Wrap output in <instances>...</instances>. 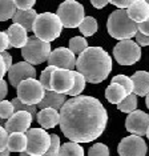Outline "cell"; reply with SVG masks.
<instances>
[{
	"instance_id": "cell-37",
	"label": "cell",
	"mask_w": 149,
	"mask_h": 156,
	"mask_svg": "<svg viewBox=\"0 0 149 156\" xmlns=\"http://www.w3.org/2000/svg\"><path fill=\"white\" fill-rule=\"evenodd\" d=\"M8 137L9 135L5 131V128L3 126H0V152H3L7 150V144H8Z\"/></svg>"
},
{
	"instance_id": "cell-35",
	"label": "cell",
	"mask_w": 149,
	"mask_h": 156,
	"mask_svg": "<svg viewBox=\"0 0 149 156\" xmlns=\"http://www.w3.org/2000/svg\"><path fill=\"white\" fill-rule=\"evenodd\" d=\"M88 156H109V148L102 143H96L89 148Z\"/></svg>"
},
{
	"instance_id": "cell-27",
	"label": "cell",
	"mask_w": 149,
	"mask_h": 156,
	"mask_svg": "<svg viewBox=\"0 0 149 156\" xmlns=\"http://www.w3.org/2000/svg\"><path fill=\"white\" fill-rule=\"evenodd\" d=\"M73 79H74L73 80V87L67 95H68V96H72V98H76L84 91V88H85V77L81 75L80 72L73 71Z\"/></svg>"
},
{
	"instance_id": "cell-10",
	"label": "cell",
	"mask_w": 149,
	"mask_h": 156,
	"mask_svg": "<svg viewBox=\"0 0 149 156\" xmlns=\"http://www.w3.org/2000/svg\"><path fill=\"white\" fill-rule=\"evenodd\" d=\"M147 150L148 148L145 140L136 135H130L121 139L117 148L120 156H145Z\"/></svg>"
},
{
	"instance_id": "cell-18",
	"label": "cell",
	"mask_w": 149,
	"mask_h": 156,
	"mask_svg": "<svg viewBox=\"0 0 149 156\" xmlns=\"http://www.w3.org/2000/svg\"><path fill=\"white\" fill-rule=\"evenodd\" d=\"M9 39V45L13 48H23L27 44L28 32L19 24H11L8 30L5 31Z\"/></svg>"
},
{
	"instance_id": "cell-29",
	"label": "cell",
	"mask_w": 149,
	"mask_h": 156,
	"mask_svg": "<svg viewBox=\"0 0 149 156\" xmlns=\"http://www.w3.org/2000/svg\"><path fill=\"white\" fill-rule=\"evenodd\" d=\"M136 107H137V96L133 94L128 95V96L117 105V108H119L120 111L125 112V113H132L133 111H136Z\"/></svg>"
},
{
	"instance_id": "cell-12",
	"label": "cell",
	"mask_w": 149,
	"mask_h": 156,
	"mask_svg": "<svg viewBox=\"0 0 149 156\" xmlns=\"http://www.w3.org/2000/svg\"><path fill=\"white\" fill-rule=\"evenodd\" d=\"M125 128L130 133L143 137L144 135H147V131L149 128V115L144 111H140V109L133 111L126 116Z\"/></svg>"
},
{
	"instance_id": "cell-19",
	"label": "cell",
	"mask_w": 149,
	"mask_h": 156,
	"mask_svg": "<svg viewBox=\"0 0 149 156\" xmlns=\"http://www.w3.org/2000/svg\"><path fill=\"white\" fill-rule=\"evenodd\" d=\"M36 120L43 127V129H51V128H55L60 123V113L59 111L52 108L40 109L36 115Z\"/></svg>"
},
{
	"instance_id": "cell-16",
	"label": "cell",
	"mask_w": 149,
	"mask_h": 156,
	"mask_svg": "<svg viewBox=\"0 0 149 156\" xmlns=\"http://www.w3.org/2000/svg\"><path fill=\"white\" fill-rule=\"evenodd\" d=\"M126 13L134 23H143L149 17V3L145 0H134L132 5L126 9Z\"/></svg>"
},
{
	"instance_id": "cell-23",
	"label": "cell",
	"mask_w": 149,
	"mask_h": 156,
	"mask_svg": "<svg viewBox=\"0 0 149 156\" xmlns=\"http://www.w3.org/2000/svg\"><path fill=\"white\" fill-rule=\"evenodd\" d=\"M7 150L9 152H23L27 151V135L26 133H11L8 137Z\"/></svg>"
},
{
	"instance_id": "cell-47",
	"label": "cell",
	"mask_w": 149,
	"mask_h": 156,
	"mask_svg": "<svg viewBox=\"0 0 149 156\" xmlns=\"http://www.w3.org/2000/svg\"><path fill=\"white\" fill-rule=\"evenodd\" d=\"M145 104H147V107L149 108V95H148L147 98H145Z\"/></svg>"
},
{
	"instance_id": "cell-24",
	"label": "cell",
	"mask_w": 149,
	"mask_h": 156,
	"mask_svg": "<svg viewBox=\"0 0 149 156\" xmlns=\"http://www.w3.org/2000/svg\"><path fill=\"white\" fill-rule=\"evenodd\" d=\"M17 8L13 0H0V22H7L15 16Z\"/></svg>"
},
{
	"instance_id": "cell-7",
	"label": "cell",
	"mask_w": 149,
	"mask_h": 156,
	"mask_svg": "<svg viewBox=\"0 0 149 156\" xmlns=\"http://www.w3.org/2000/svg\"><path fill=\"white\" fill-rule=\"evenodd\" d=\"M17 99L27 105L37 107L40 101L44 99L45 90L43 88L41 83L36 79L24 80L17 86Z\"/></svg>"
},
{
	"instance_id": "cell-25",
	"label": "cell",
	"mask_w": 149,
	"mask_h": 156,
	"mask_svg": "<svg viewBox=\"0 0 149 156\" xmlns=\"http://www.w3.org/2000/svg\"><path fill=\"white\" fill-rule=\"evenodd\" d=\"M59 156H84V150L80 144L68 141V143L61 144Z\"/></svg>"
},
{
	"instance_id": "cell-11",
	"label": "cell",
	"mask_w": 149,
	"mask_h": 156,
	"mask_svg": "<svg viewBox=\"0 0 149 156\" xmlns=\"http://www.w3.org/2000/svg\"><path fill=\"white\" fill-rule=\"evenodd\" d=\"M76 58L69 48L65 47H59L53 49L48 58V64L51 67H55L56 69H68L73 71L76 67Z\"/></svg>"
},
{
	"instance_id": "cell-48",
	"label": "cell",
	"mask_w": 149,
	"mask_h": 156,
	"mask_svg": "<svg viewBox=\"0 0 149 156\" xmlns=\"http://www.w3.org/2000/svg\"><path fill=\"white\" fill-rule=\"evenodd\" d=\"M20 156H32V155H28L27 152H23V154H20Z\"/></svg>"
},
{
	"instance_id": "cell-34",
	"label": "cell",
	"mask_w": 149,
	"mask_h": 156,
	"mask_svg": "<svg viewBox=\"0 0 149 156\" xmlns=\"http://www.w3.org/2000/svg\"><path fill=\"white\" fill-rule=\"evenodd\" d=\"M15 113V109H13L12 103L8 100H3L0 101V119L2 120H8L11 116Z\"/></svg>"
},
{
	"instance_id": "cell-38",
	"label": "cell",
	"mask_w": 149,
	"mask_h": 156,
	"mask_svg": "<svg viewBox=\"0 0 149 156\" xmlns=\"http://www.w3.org/2000/svg\"><path fill=\"white\" fill-rule=\"evenodd\" d=\"M9 47L11 45H9L8 35H7V32H4V31H0V54L7 51Z\"/></svg>"
},
{
	"instance_id": "cell-31",
	"label": "cell",
	"mask_w": 149,
	"mask_h": 156,
	"mask_svg": "<svg viewBox=\"0 0 149 156\" xmlns=\"http://www.w3.org/2000/svg\"><path fill=\"white\" fill-rule=\"evenodd\" d=\"M112 83L120 84V86L126 91L128 95H130L133 92V83H132V80H130V77H128L126 75H116V76H113Z\"/></svg>"
},
{
	"instance_id": "cell-8",
	"label": "cell",
	"mask_w": 149,
	"mask_h": 156,
	"mask_svg": "<svg viewBox=\"0 0 149 156\" xmlns=\"http://www.w3.org/2000/svg\"><path fill=\"white\" fill-rule=\"evenodd\" d=\"M27 154L43 156L51 145V135L43 128H29L27 131Z\"/></svg>"
},
{
	"instance_id": "cell-6",
	"label": "cell",
	"mask_w": 149,
	"mask_h": 156,
	"mask_svg": "<svg viewBox=\"0 0 149 156\" xmlns=\"http://www.w3.org/2000/svg\"><path fill=\"white\" fill-rule=\"evenodd\" d=\"M56 15L60 19L63 27L65 28L80 27V24L85 19V11L83 4L74 2V0H67V2L61 3L59 5Z\"/></svg>"
},
{
	"instance_id": "cell-28",
	"label": "cell",
	"mask_w": 149,
	"mask_h": 156,
	"mask_svg": "<svg viewBox=\"0 0 149 156\" xmlns=\"http://www.w3.org/2000/svg\"><path fill=\"white\" fill-rule=\"evenodd\" d=\"M87 48H88V41L83 36H74L69 40V51L73 55L76 54L81 55Z\"/></svg>"
},
{
	"instance_id": "cell-43",
	"label": "cell",
	"mask_w": 149,
	"mask_h": 156,
	"mask_svg": "<svg viewBox=\"0 0 149 156\" xmlns=\"http://www.w3.org/2000/svg\"><path fill=\"white\" fill-rule=\"evenodd\" d=\"M8 94V84H7L5 80L0 81V101H3Z\"/></svg>"
},
{
	"instance_id": "cell-15",
	"label": "cell",
	"mask_w": 149,
	"mask_h": 156,
	"mask_svg": "<svg viewBox=\"0 0 149 156\" xmlns=\"http://www.w3.org/2000/svg\"><path fill=\"white\" fill-rule=\"evenodd\" d=\"M32 118L31 113L20 111V112H15L11 118L4 123V128L8 132V135L11 133H27V131L31 128L32 124Z\"/></svg>"
},
{
	"instance_id": "cell-51",
	"label": "cell",
	"mask_w": 149,
	"mask_h": 156,
	"mask_svg": "<svg viewBox=\"0 0 149 156\" xmlns=\"http://www.w3.org/2000/svg\"><path fill=\"white\" fill-rule=\"evenodd\" d=\"M148 3H149V2H148Z\"/></svg>"
},
{
	"instance_id": "cell-50",
	"label": "cell",
	"mask_w": 149,
	"mask_h": 156,
	"mask_svg": "<svg viewBox=\"0 0 149 156\" xmlns=\"http://www.w3.org/2000/svg\"><path fill=\"white\" fill-rule=\"evenodd\" d=\"M147 137L149 139V128H148V131H147Z\"/></svg>"
},
{
	"instance_id": "cell-42",
	"label": "cell",
	"mask_w": 149,
	"mask_h": 156,
	"mask_svg": "<svg viewBox=\"0 0 149 156\" xmlns=\"http://www.w3.org/2000/svg\"><path fill=\"white\" fill-rule=\"evenodd\" d=\"M137 30L140 34L145 35V36H149V17L145 20V22L137 24Z\"/></svg>"
},
{
	"instance_id": "cell-17",
	"label": "cell",
	"mask_w": 149,
	"mask_h": 156,
	"mask_svg": "<svg viewBox=\"0 0 149 156\" xmlns=\"http://www.w3.org/2000/svg\"><path fill=\"white\" fill-rule=\"evenodd\" d=\"M133 83V95L145 96L149 95V72L147 71H137L130 76Z\"/></svg>"
},
{
	"instance_id": "cell-2",
	"label": "cell",
	"mask_w": 149,
	"mask_h": 156,
	"mask_svg": "<svg viewBox=\"0 0 149 156\" xmlns=\"http://www.w3.org/2000/svg\"><path fill=\"white\" fill-rule=\"evenodd\" d=\"M77 72L91 84L104 81L112 71V58L101 47H88L76 60Z\"/></svg>"
},
{
	"instance_id": "cell-33",
	"label": "cell",
	"mask_w": 149,
	"mask_h": 156,
	"mask_svg": "<svg viewBox=\"0 0 149 156\" xmlns=\"http://www.w3.org/2000/svg\"><path fill=\"white\" fill-rule=\"evenodd\" d=\"M60 147H61V143H60V137L57 135H51V145H49L48 151L45 152L43 156H59L60 152Z\"/></svg>"
},
{
	"instance_id": "cell-46",
	"label": "cell",
	"mask_w": 149,
	"mask_h": 156,
	"mask_svg": "<svg viewBox=\"0 0 149 156\" xmlns=\"http://www.w3.org/2000/svg\"><path fill=\"white\" fill-rule=\"evenodd\" d=\"M9 154H11V152L8 150H4L3 152H0V156H9Z\"/></svg>"
},
{
	"instance_id": "cell-4",
	"label": "cell",
	"mask_w": 149,
	"mask_h": 156,
	"mask_svg": "<svg viewBox=\"0 0 149 156\" xmlns=\"http://www.w3.org/2000/svg\"><path fill=\"white\" fill-rule=\"evenodd\" d=\"M32 31H33L35 36L37 39H40L43 41H47V43H51V41L56 40L61 35L63 24L56 13L43 12L37 15Z\"/></svg>"
},
{
	"instance_id": "cell-14",
	"label": "cell",
	"mask_w": 149,
	"mask_h": 156,
	"mask_svg": "<svg viewBox=\"0 0 149 156\" xmlns=\"http://www.w3.org/2000/svg\"><path fill=\"white\" fill-rule=\"evenodd\" d=\"M73 71L55 69L51 77V90L56 94L67 95L73 87Z\"/></svg>"
},
{
	"instance_id": "cell-32",
	"label": "cell",
	"mask_w": 149,
	"mask_h": 156,
	"mask_svg": "<svg viewBox=\"0 0 149 156\" xmlns=\"http://www.w3.org/2000/svg\"><path fill=\"white\" fill-rule=\"evenodd\" d=\"M55 69H56L55 67L48 66L40 75V80L39 81L41 83V86H43V88H44L45 91H52L51 90V77H52V73L55 72Z\"/></svg>"
},
{
	"instance_id": "cell-3",
	"label": "cell",
	"mask_w": 149,
	"mask_h": 156,
	"mask_svg": "<svg viewBox=\"0 0 149 156\" xmlns=\"http://www.w3.org/2000/svg\"><path fill=\"white\" fill-rule=\"evenodd\" d=\"M106 30L112 37L121 40H130L137 34V23L129 19L126 9H116L108 17Z\"/></svg>"
},
{
	"instance_id": "cell-5",
	"label": "cell",
	"mask_w": 149,
	"mask_h": 156,
	"mask_svg": "<svg viewBox=\"0 0 149 156\" xmlns=\"http://www.w3.org/2000/svg\"><path fill=\"white\" fill-rule=\"evenodd\" d=\"M51 43L43 41L36 36L28 37L27 44L21 48V55L26 59L27 63H29L31 66L35 64H41L45 60L48 62V58L51 55Z\"/></svg>"
},
{
	"instance_id": "cell-13",
	"label": "cell",
	"mask_w": 149,
	"mask_h": 156,
	"mask_svg": "<svg viewBox=\"0 0 149 156\" xmlns=\"http://www.w3.org/2000/svg\"><path fill=\"white\" fill-rule=\"evenodd\" d=\"M36 77V69L27 62H19L11 67L8 71V79L12 87L17 88V86L24 80L35 79Z\"/></svg>"
},
{
	"instance_id": "cell-22",
	"label": "cell",
	"mask_w": 149,
	"mask_h": 156,
	"mask_svg": "<svg viewBox=\"0 0 149 156\" xmlns=\"http://www.w3.org/2000/svg\"><path fill=\"white\" fill-rule=\"evenodd\" d=\"M128 96L126 91L120 86V84H115V83H111L108 86L105 91V98L111 104H117L119 105L124 99Z\"/></svg>"
},
{
	"instance_id": "cell-39",
	"label": "cell",
	"mask_w": 149,
	"mask_h": 156,
	"mask_svg": "<svg viewBox=\"0 0 149 156\" xmlns=\"http://www.w3.org/2000/svg\"><path fill=\"white\" fill-rule=\"evenodd\" d=\"M134 0H123V2H119V0H111V2H108L109 4L117 7V9H128L130 5H132V3Z\"/></svg>"
},
{
	"instance_id": "cell-45",
	"label": "cell",
	"mask_w": 149,
	"mask_h": 156,
	"mask_svg": "<svg viewBox=\"0 0 149 156\" xmlns=\"http://www.w3.org/2000/svg\"><path fill=\"white\" fill-rule=\"evenodd\" d=\"M5 73H7L5 64H4V62H3V58H2V56H0V81L3 80V77H4Z\"/></svg>"
},
{
	"instance_id": "cell-1",
	"label": "cell",
	"mask_w": 149,
	"mask_h": 156,
	"mask_svg": "<svg viewBox=\"0 0 149 156\" xmlns=\"http://www.w3.org/2000/svg\"><path fill=\"white\" fill-rule=\"evenodd\" d=\"M60 113V129L73 143H91L106 128L108 113L99 99L76 96L64 103Z\"/></svg>"
},
{
	"instance_id": "cell-36",
	"label": "cell",
	"mask_w": 149,
	"mask_h": 156,
	"mask_svg": "<svg viewBox=\"0 0 149 156\" xmlns=\"http://www.w3.org/2000/svg\"><path fill=\"white\" fill-rule=\"evenodd\" d=\"M17 8V11H27V9H32L35 5V0H16L13 2Z\"/></svg>"
},
{
	"instance_id": "cell-44",
	"label": "cell",
	"mask_w": 149,
	"mask_h": 156,
	"mask_svg": "<svg viewBox=\"0 0 149 156\" xmlns=\"http://www.w3.org/2000/svg\"><path fill=\"white\" fill-rule=\"evenodd\" d=\"M92 5L95 7V8H99V9H101V8H104V7L106 4H109L108 3V0H102V2H99V0H92Z\"/></svg>"
},
{
	"instance_id": "cell-9",
	"label": "cell",
	"mask_w": 149,
	"mask_h": 156,
	"mask_svg": "<svg viewBox=\"0 0 149 156\" xmlns=\"http://www.w3.org/2000/svg\"><path fill=\"white\" fill-rule=\"evenodd\" d=\"M113 58L121 66H133L141 59V48L133 40H121L113 48Z\"/></svg>"
},
{
	"instance_id": "cell-40",
	"label": "cell",
	"mask_w": 149,
	"mask_h": 156,
	"mask_svg": "<svg viewBox=\"0 0 149 156\" xmlns=\"http://www.w3.org/2000/svg\"><path fill=\"white\" fill-rule=\"evenodd\" d=\"M134 37H136V43L138 44V47H147V45H149V36H145V35L137 32Z\"/></svg>"
},
{
	"instance_id": "cell-21",
	"label": "cell",
	"mask_w": 149,
	"mask_h": 156,
	"mask_svg": "<svg viewBox=\"0 0 149 156\" xmlns=\"http://www.w3.org/2000/svg\"><path fill=\"white\" fill-rule=\"evenodd\" d=\"M37 15L39 13L33 8L27 9V11H17L15 13V16L12 17V20L15 24H19V26L23 27L27 32H31L33 30V24H35V20H36Z\"/></svg>"
},
{
	"instance_id": "cell-49",
	"label": "cell",
	"mask_w": 149,
	"mask_h": 156,
	"mask_svg": "<svg viewBox=\"0 0 149 156\" xmlns=\"http://www.w3.org/2000/svg\"><path fill=\"white\" fill-rule=\"evenodd\" d=\"M0 126H3V127H4V123H3V120H2V119H0Z\"/></svg>"
},
{
	"instance_id": "cell-30",
	"label": "cell",
	"mask_w": 149,
	"mask_h": 156,
	"mask_svg": "<svg viewBox=\"0 0 149 156\" xmlns=\"http://www.w3.org/2000/svg\"><path fill=\"white\" fill-rule=\"evenodd\" d=\"M11 103H12L15 112L24 111V112L31 113L32 118H36V115H37V107H35V105H27V104H24V103H21L17 98L12 99V100H11Z\"/></svg>"
},
{
	"instance_id": "cell-26",
	"label": "cell",
	"mask_w": 149,
	"mask_h": 156,
	"mask_svg": "<svg viewBox=\"0 0 149 156\" xmlns=\"http://www.w3.org/2000/svg\"><path fill=\"white\" fill-rule=\"evenodd\" d=\"M97 28H99L97 20H96L93 16H85L83 23L80 24L79 30H80V32L87 37V36H93V35L97 32Z\"/></svg>"
},
{
	"instance_id": "cell-20",
	"label": "cell",
	"mask_w": 149,
	"mask_h": 156,
	"mask_svg": "<svg viewBox=\"0 0 149 156\" xmlns=\"http://www.w3.org/2000/svg\"><path fill=\"white\" fill-rule=\"evenodd\" d=\"M65 101H67L65 95L56 94V92H53V91H45L44 99L40 101V104H39L37 107L40 109L52 108V109H56V111H60Z\"/></svg>"
},
{
	"instance_id": "cell-41",
	"label": "cell",
	"mask_w": 149,
	"mask_h": 156,
	"mask_svg": "<svg viewBox=\"0 0 149 156\" xmlns=\"http://www.w3.org/2000/svg\"><path fill=\"white\" fill-rule=\"evenodd\" d=\"M0 56L3 58V62H4V64H5V69H7V72H8V71L11 69V67L13 66L12 64V56H11V54L9 52H7V51L2 52Z\"/></svg>"
}]
</instances>
